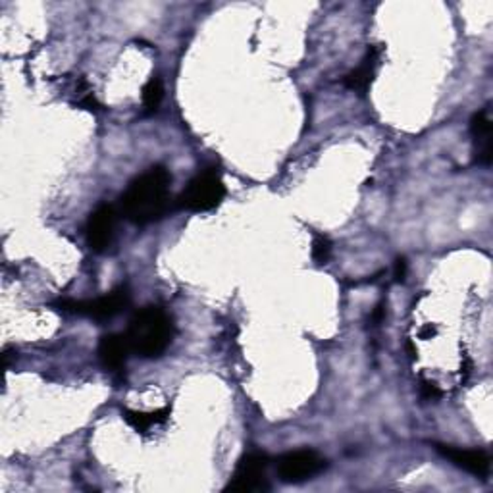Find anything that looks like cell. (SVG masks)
I'll return each mask as SVG.
<instances>
[{
	"mask_svg": "<svg viewBox=\"0 0 493 493\" xmlns=\"http://www.w3.org/2000/svg\"><path fill=\"white\" fill-rule=\"evenodd\" d=\"M170 184L172 175L164 166H153L133 179L122 195L124 216L136 226L158 222L168 213Z\"/></svg>",
	"mask_w": 493,
	"mask_h": 493,
	"instance_id": "6da1fadb",
	"label": "cell"
},
{
	"mask_svg": "<svg viewBox=\"0 0 493 493\" xmlns=\"http://www.w3.org/2000/svg\"><path fill=\"white\" fill-rule=\"evenodd\" d=\"M131 353L143 358H158L174 339V324L168 312L160 307H145L131 318L126 332Z\"/></svg>",
	"mask_w": 493,
	"mask_h": 493,
	"instance_id": "7a4b0ae2",
	"label": "cell"
},
{
	"mask_svg": "<svg viewBox=\"0 0 493 493\" xmlns=\"http://www.w3.org/2000/svg\"><path fill=\"white\" fill-rule=\"evenodd\" d=\"M226 199V185L216 168L199 172L191 179L182 195L177 197V206L189 213H211Z\"/></svg>",
	"mask_w": 493,
	"mask_h": 493,
	"instance_id": "3957f363",
	"label": "cell"
},
{
	"mask_svg": "<svg viewBox=\"0 0 493 493\" xmlns=\"http://www.w3.org/2000/svg\"><path fill=\"white\" fill-rule=\"evenodd\" d=\"M268 465H270V459H268L266 453H247L243 459H239L226 491L259 493L270 489V484H268Z\"/></svg>",
	"mask_w": 493,
	"mask_h": 493,
	"instance_id": "277c9868",
	"label": "cell"
},
{
	"mask_svg": "<svg viewBox=\"0 0 493 493\" xmlns=\"http://www.w3.org/2000/svg\"><path fill=\"white\" fill-rule=\"evenodd\" d=\"M327 467V460L312 450H299L281 455L276 462L278 476L283 484H303L318 476Z\"/></svg>",
	"mask_w": 493,
	"mask_h": 493,
	"instance_id": "5b68a950",
	"label": "cell"
},
{
	"mask_svg": "<svg viewBox=\"0 0 493 493\" xmlns=\"http://www.w3.org/2000/svg\"><path fill=\"white\" fill-rule=\"evenodd\" d=\"M131 303V295L128 288H118L110 291L109 295H102L93 301H64L60 303L64 310L71 312V315H81L95 320H110L118 317L119 312H124Z\"/></svg>",
	"mask_w": 493,
	"mask_h": 493,
	"instance_id": "8992f818",
	"label": "cell"
},
{
	"mask_svg": "<svg viewBox=\"0 0 493 493\" xmlns=\"http://www.w3.org/2000/svg\"><path fill=\"white\" fill-rule=\"evenodd\" d=\"M116 211L112 204H100L91 213L87 220V245L95 252H104L107 251L112 242H114V233H116Z\"/></svg>",
	"mask_w": 493,
	"mask_h": 493,
	"instance_id": "52a82bcc",
	"label": "cell"
},
{
	"mask_svg": "<svg viewBox=\"0 0 493 493\" xmlns=\"http://www.w3.org/2000/svg\"><path fill=\"white\" fill-rule=\"evenodd\" d=\"M438 451L445 459H450L457 469L465 470L472 476L486 478L489 474L491 460H489V455L482 450H462V447H453V445H438Z\"/></svg>",
	"mask_w": 493,
	"mask_h": 493,
	"instance_id": "ba28073f",
	"label": "cell"
},
{
	"mask_svg": "<svg viewBox=\"0 0 493 493\" xmlns=\"http://www.w3.org/2000/svg\"><path fill=\"white\" fill-rule=\"evenodd\" d=\"M470 136L474 147V164L489 166L491 164V119L488 109L478 110L470 119Z\"/></svg>",
	"mask_w": 493,
	"mask_h": 493,
	"instance_id": "9c48e42d",
	"label": "cell"
},
{
	"mask_svg": "<svg viewBox=\"0 0 493 493\" xmlns=\"http://www.w3.org/2000/svg\"><path fill=\"white\" fill-rule=\"evenodd\" d=\"M378 64H380V49L370 47L366 56L363 58V62L358 64L353 71H349L346 78H343V85L351 89V91H355V93L365 95L370 89L372 81H374Z\"/></svg>",
	"mask_w": 493,
	"mask_h": 493,
	"instance_id": "30bf717a",
	"label": "cell"
},
{
	"mask_svg": "<svg viewBox=\"0 0 493 493\" xmlns=\"http://www.w3.org/2000/svg\"><path fill=\"white\" fill-rule=\"evenodd\" d=\"M129 353H131V347L126 334L124 336L109 334L100 337L99 358L107 370H122L126 366Z\"/></svg>",
	"mask_w": 493,
	"mask_h": 493,
	"instance_id": "8fae6325",
	"label": "cell"
},
{
	"mask_svg": "<svg viewBox=\"0 0 493 493\" xmlns=\"http://www.w3.org/2000/svg\"><path fill=\"white\" fill-rule=\"evenodd\" d=\"M170 412L166 409H160L155 412H143V411H124V421L137 431H147L156 424H164L168 421Z\"/></svg>",
	"mask_w": 493,
	"mask_h": 493,
	"instance_id": "7c38bea8",
	"label": "cell"
},
{
	"mask_svg": "<svg viewBox=\"0 0 493 493\" xmlns=\"http://www.w3.org/2000/svg\"><path fill=\"white\" fill-rule=\"evenodd\" d=\"M164 99V85H162V80L160 78H151L145 87H143V107L148 114H153L158 110L160 102Z\"/></svg>",
	"mask_w": 493,
	"mask_h": 493,
	"instance_id": "4fadbf2b",
	"label": "cell"
},
{
	"mask_svg": "<svg viewBox=\"0 0 493 493\" xmlns=\"http://www.w3.org/2000/svg\"><path fill=\"white\" fill-rule=\"evenodd\" d=\"M332 242L326 235H317L312 242V259L317 264H326L332 257Z\"/></svg>",
	"mask_w": 493,
	"mask_h": 493,
	"instance_id": "5bb4252c",
	"label": "cell"
},
{
	"mask_svg": "<svg viewBox=\"0 0 493 493\" xmlns=\"http://www.w3.org/2000/svg\"><path fill=\"white\" fill-rule=\"evenodd\" d=\"M421 393H422V397H424L426 401H434V399H438V397L441 395L440 387H438L434 382H428V380L422 382V385H421Z\"/></svg>",
	"mask_w": 493,
	"mask_h": 493,
	"instance_id": "9a60e30c",
	"label": "cell"
},
{
	"mask_svg": "<svg viewBox=\"0 0 493 493\" xmlns=\"http://www.w3.org/2000/svg\"><path fill=\"white\" fill-rule=\"evenodd\" d=\"M80 107H81V109H85V110L97 112V110L100 109V104H99V100L95 99V95H93V93H89V95H85V97L80 100Z\"/></svg>",
	"mask_w": 493,
	"mask_h": 493,
	"instance_id": "2e32d148",
	"label": "cell"
},
{
	"mask_svg": "<svg viewBox=\"0 0 493 493\" xmlns=\"http://www.w3.org/2000/svg\"><path fill=\"white\" fill-rule=\"evenodd\" d=\"M405 278H407V261L405 259H397L395 261V280L399 283H403V281H405Z\"/></svg>",
	"mask_w": 493,
	"mask_h": 493,
	"instance_id": "e0dca14e",
	"label": "cell"
}]
</instances>
